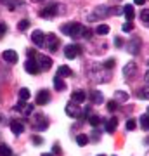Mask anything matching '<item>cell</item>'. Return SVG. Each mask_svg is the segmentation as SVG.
Segmentation results:
<instances>
[{
	"label": "cell",
	"mask_w": 149,
	"mask_h": 156,
	"mask_svg": "<svg viewBox=\"0 0 149 156\" xmlns=\"http://www.w3.org/2000/svg\"><path fill=\"white\" fill-rule=\"evenodd\" d=\"M61 31L62 33L69 35L73 38H80L85 35V28H83L82 24H78V23H71V24H62L61 26Z\"/></svg>",
	"instance_id": "1"
},
{
	"label": "cell",
	"mask_w": 149,
	"mask_h": 156,
	"mask_svg": "<svg viewBox=\"0 0 149 156\" xmlns=\"http://www.w3.org/2000/svg\"><path fill=\"white\" fill-rule=\"evenodd\" d=\"M35 61H37V64H38L40 71H47V69H50V66H52V59H50L49 56H37L35 57Z\"/></svg>",
	"instance_id": "2"
},
{
	"label": "cell",
	"mask_w": 149,
	"mask_h": 156,
	"mask_svg": "<svg viewBox=\"0 0 149 156\" xmlns=\"http://www.w3.org/2000/svg\"><path fill=\"white\" fill-rule=\"evenodd\" d=\"M64 111L69 118H80L82 115V109H80V104H75V102H68L66 108H64Z\"/></svg>",
	"instance_id": "3"
},
{
	"label": "cell",
	"mask_w": 149,
	"mask_h": 156,
	"mask_svg": "<svg viewBox=\"0 0 149 156\" xmlns=\"http://www.w3.org/2000/svg\"><path fill=\"white\" fill-rule=\"evenodd\" d=\"M127 49H128V52H130V54L137 56L139 52H140V38H139V37H133V38L127 44Z\"/></svg>",
	"instance_id": "4"
},
{
	"label": "cell",
	"mask_w": 149,
	"mask_h": 156,
	"mask_svg": "<svg viewBox=\"0 0 149 156\" xmlns=\"http://www.w3.org/2000/svg\"><path fill=\"white\" fill-rule=\"evenodd\" d=\"M78 54H80V47H78V45L69 44V45H66V47H64V56H66L68 59H75Z\"/></svg>",
	"instance_id": "5"
},
{
	"label": "cell",
	"mask_w": 149,
	"mask_h": 156,
	"mask_svg": "<svg viewBox=\"0 0 149 156\" xmlns=\"http://www.w3.org/2000/svg\"><path fill=\"white\" fill-rule=\"evenodd\" d=\"M47 47H49L50 52H55V50L59 49V38H57L54 33L47 35Z\"/></svg>",
	"instance_id": "6"
},
{
	"label": "cell",
	"mask_w": 149,
	"mask_h": 156,
	"mask_svg": "<svg viewBox=\"0 0 149 156\" xmlns=\"http://www.w3.org/2000/svg\"><path fill=\"white\" fill-rule=\"evenodd\" d=\"M24 69H26L30 75H37V73H40V68H38V64H37L35 59H28V61L24 62Z\"/></svg>",
	"instance_id": "7"
},
{
	"label": "cell",
	"mask_w": 149,
	"mask_h": 156,
	"mask_svg": "<svg viewBox=\"0 0 149 156\" xmlns=\"http://www.w3.org/2000/svg\"><path fill=\"white\" fill-rule=\"evenodd\" d=\"M31 40H33V44H37L38 47H42V45L45 44V35L42 30H35L33 33H31Z\"/></svg>",
	"instance_id": "8"
},
{
	"label": "cell",
	"mask_w": 149,
	"mask_h": 156,
	"mask_svg": "<svg viewBox=\"0 0 149 156\" xmlns=\"http://www.w3.org/2000/svg\"><path fill=\"white\" fill-rule=\"evenodd\" d=\"M49 101H50V94H49V90H40L38 94H37V104L44 106V104H47Z\"/></svg>",
	"instance_id": "9"
},
{
	"label": "cell",
	"mask_w": 149,
	"mask_h": 156,
	"mask_svg": "<svg viewBox=\"0 0 149 156\" xmlns=\"http://www.w3.org/2000/svg\"><path fill=\"white\" fill-rule=\"evenodd\" d=\"M2 57H4V61L11 62V64H14V62H17V54L14 52V50H4L2 52Z\"/></svg>",
	"instance_id": "10"
},
{
	"label": "cell",
	"mask_w": 149,
	"mask_h": 156,
	"mask_svg": "<svg viewBox=\"0 0 149 156\" xmlns=\"http://www.w3.org/2000/svg\"><path fill=\"white\" fill-rule=\"evenodd\" d=\"M108 12H115V11H111V9H108V7L101 5V7H97V9H95L94 14H90V19H95V17H104Z\"/></svg>",
	"instance_id": "11"
},
{
	"label": "cell",
	"mask_w": 149,
	"mask_h": 156,
	"mask_svg": "<svg viewBox=\"0 0 149 156\" xmlns=\"http://www.w3.org/2000/svg\"><path fill=\"white\" fill-rule=\"evenodd\" d=\"M16 111H19V113H23V115H30V113L33 111V104H24V102H19L16 106Z\"/></svg>",
	"instance_id": "12"
},
{
	"label": "cell",
	"mask_w": 149,
	"mask_h": 156,
	"mask_svg": "<svg viewBox=\"0 0 149 156\" xmlns=\"http://www.w3.org/2000/svg\"><path fill=\"white\" fill-rule=\"evenodd\" d=\"M116 127H118V118H109V120H108V122H106V132H108V134H113V132H115L116 130Z\"/></svg>",
	"instance_id": "13"
},
{
	"label": "cell",
	"mask_w": 149,
	"mask_h": 156,
	"mask_svg": "<svg viewBox=\"0 0 149 156\" xmlns=\"http://www.w3.org/2000/svg\"><path fill=\"white\" fill-rule=\"evenodd\" d=\"M55 12H57V5H55V4H50V5H47L40 14H42V17H50V16H54Z\"/></svg>",
	"instance_id": "14"
},
{
	"label": "cell",
	"mask_w": 149,
	"mask_h": 156,
	"mask_svg": "<svg viewBox=\"0 0 149 156\" xmlns=\"http://www.w3.org/2000/svg\"><path fill=\"white\" fill-rule=\"evenodd\" d=\"M11 130H12L16 135H19V134H23L24 125H23L21 122H17V120H12V122H11Z\"/></svg>",
	"instance_id": "15"
},
{
	"label": "cell",
	"mask_w": 149,
	"mask_h": 156,
	"mask_svg": "<svg viewBox=\"0 0 149 156\" xmlns=\"http://www.w3.org/2000/svg\"><path fill=\"white\" fill-rule=\"evenodd\" d=\"M90 101H92V104H102L104 102V97H102V94H101L99 90H92Z\"/></svg>",
	"instance_id": "16"
},
{
	"label": "cell",
	"mask_w": 149,
	"mask_h": 156,
	"mask_svg": "<svg viewBox=\"0 0 149 156\" xmlns=\"http://www.w3.org/2000/svg\"><path fill=\"white\" fill-rule=\"evenodd\" d=\"M85 92L83 90H76V92H73V95H71V99H73V102L75 104H82L83 101H85Z\"/></svg>",
	"instance_id": "17"
},
{
	"label": "cell",
	"mask_w": 149,
	"mask_h": 156,
	"mask_svg": "<svg viewBox=\"0 0 149 156\" xmlns=\"http://www.w3.org/2000/svg\"><path fill=\"white\" fill-rule=\"evenodd\" d=\"M123 12H125V17H127V23H133V16H135V12H133V5H125L123 7Z\"/></svg>",
	"instance_id": "18"
},
{
	"label": "cell",
	"mask_w": 149,
	"mask_h": 156,
	"mask_svg": "<svg viewBox=\"0 0 149 156\" xmlns=\"http://www.w3.org/2000/svg\"><path fill=\"white\" fill-rule=\"evenodd\" d=\"M73 71L69 69L68 66H59V69H57V76L61 78V76H71Z\"/></svg>",
	"instance_id": "19"
},
{
	"label": "cell",
	"mask_w": 149,
	"mask_h": 156,
	"mask_svg": "<svg viewBox=\"0 0 149 156\" xmlns=\"http://www.w3.org/2000/svg\"><path fill=\"white\" fill-rule=\"evenodd\" d=\"M54 87L55 90H66V83H64V80L59 76H54Z\"/></svg>",
	"instance_id": "20"
},
{
	"label": "cell",
	"mask_w": 149,
	"mask_h": 156,
	"mask_svg": "<svg viewBox=\"0 0 149 156\" xmlns=\"http://www.w3.org/2000/svg\"><path fill=\"white\" fill-rule=\"evenodd\" d=\"M135 62H128L127 66L123 68V76H130V75H132L133 71H135Z\"/></svg>",
	"instance_id": "21"
},
{
	"label": "cell",
	"mask_w": 149,
	"mask_h": 156,
	"mask_svg": "<svg viewBox=\"0 0 149 156\" xmlns=\"http://www.w3.org/2000/svg\"><path fill=\"white\" fill-rule=\"evenodd\" d=\"M128 99V94L123 92V90H116L115 92V101H120V102H125Z\"/></svg>",
	"instance_id": "22"
},
{
	"label": "cell",
	"mask_w": 149,
	"mask_h": 156,
	"mask_svg": "<svg viewBox=\"0 0 149 156\" xmlns=\"http://www.w3.org/2000/svg\"><path fill=\"white\" fill-rule=\"evenodd\" d=\"M37 118V120H35V127H38V128H45L47 127V120H45L44 116H42V115H38V116H35Z\"/></svg>",
	"instance_id": "23"
},
{
	"label": "cell",
	"mask_w": 149,
	"mask_h": 156,
	"mask_svg": "<svg viewBox=\"0 0 149 156\" xmlns=\"http://www.w3.org/2000/svg\"><path fill=\"white\" fill-rule=\"evenodd\" d=\"M95 33L97 35H108L109 33V26H108V24H99V26L95 28Z\"/></svg>",
	"instance_id": "24"
},
{
	"label": "cell",
	"mask_w": 149,
	"mask_h": 156,
	"mask_svg": "<svg viewBox=\"0 0 149 156\" xmlns=\"http://www.w3.org/2000/svg\"><path fill=\"white\" fill-rule=\"evenodd\" d=\"M88 122H90V125H92V127H97L102 120H101L99 115H90V116H88Z\"/></svg>",
	"instance_id": "25"
},
{
	"label": "cell",
	"mask_w": 149,
	"mask_h": 156,
	"mask_svg": "<svg viewBox=\"0 0 149 156\" xmlns=\"http://www.w3.org/2000/svg\"><path fill=\"white\" fill-rule=\"evenodd\" d=\"M140 127H142L144 130H149V115L147 113L140 116Z\"/></svg>",
	"instance_id": "26"
},
{
	"label": "cell",
	"mask_w": 149,
	"mask_h": 156,
	"mask_svg": "<svg viewBox=\"0 0 149 156\" xmlns=\"http://www.w3.org/2000/svg\"><path fill=\"white\" fill-rule=\"evenodd\" d=\"M76 144H78V146H87V144H88V137H87L85 134H80V135L76 137Z\"/></svg>",
	"instance_id": "27"
},
{
	"label": "cell",
	"mask_w": 149,
	"mask_h": 156,
	"mask_svg": "<svg viewBox=\"0 0 149 156\" xmlns=\"http://www.w3.org/2000/svg\"><path fill=\"white\" fill-rule=\"evenodd\" d=\"M0 156H12L11 147H9V146H5V144H2V146H0Z\"/></svg>",
	"instance_id": "28"
},
{
	"label": "cell",
	"mask_w": 149,
	"mask_h": 156,
	"mask_svg": "<svg viewBox=\"0 0 149 156\" xmlns=\"http://www.w3.org/2000/svg\"><path fill=\"white\" fill-rule=\"evenodd\" d=\"M137 95L140 97V99H149V85H147V87H144V89L139 90Z\"/></svg>",
	"instance_id": "29"
},
{
	"label": "cell",
	"mask_w": 149,
	"mask_h": 156,
	"mask_svg": "<svg viewBox=\"0 0 149 156\" xmlns=\"http://www.w3.org/2000/svg\"><path fill=\"white\" fill-rule=\"evenodd\" d=\"M19 99H21L23 102L30 99V90H28V89H21V90H19Z\"/></svg>",
	"instance_id": "30"
},
{
	"label": "cell",
	"mask_w": 149,
	"mask_h": 156,
	"mask_svg": "<svg viewBox=\"0 0 149 156\" xmlns=\"http://www.w3.org/2000/svg\"><path fill=\"white\" fill-rule=\"evenodd\" d=\"M140 19L144 21V24H149V9H144L140 12Z\"/></svg>",
	"instance_id": "31"
},
{
	"label": "cell",
	"mask_w": 149,
	"mask_h": 156,
	"mask_svg": "<svg viewBox=\"0 0 149 156\" xmlns=\"http://www.w3.org/2000/svg\"><path fill=\"white\" fill-rule=\"evenodd\" d=\"M108 109H109L111 113H115L116 109H118V102H116V101H109V102H108Z\"/></svg>",
	"instance_id": "32"
},
{
	"label": "cell",
	"mask_w": 149,
	"mask_h": 156,
	"mask_svg": "<svg viewBox=\"0 0 149 156\" xmlns=\"http://www.w3.org/2000/svg\"><path fill=\"white\" fill-rule=\"evenodd\" d=\"M28 26H30V21H28V19H23V21H19V24H17V28L21 30V31L23 30H26Z\"/></svg>",
	"instance_id": "33"
},
{
	"label": "cell",
	"mask_w": 149,
	"mask_h": 156,
	"mask_svg": "<svg viewBox=\"0 0 149 156\" xmlns=\"http://www.w3.org/2000/svg\"><path fill=\"white\" fill-rule=\"evenodd\" d=\"M122 30L123 31H132L133 30V23H125V24L122 26Z\"/></svg>",
	"instance_id": "34"
},
{
	"label": "cell",
	"mask_w": 149,
	"mask_h": 156,
	"mask_svg": "<svg viewBox=\"0 0 149 156\" xmlns=\"http://www.w3.org/2000/svg\"><path fill=\"white\" fill-rule=\"evenodd\" d=\"M135 127H137L135 120H128V122H127V130H133Z\"/></svg>",
	"instance_id": "35"
},
{
	"label": "cell",
	"mask_w": 149,
	"mask_h": 156,
	"mask_svg": "<svg viewBox=\"0 0 149 156\" xmlns=\"http://www.w3.org/2000/svg\"><path fill=\"white\" fill-rule=\"evenodd\" d=\"M104 68H115V59H108L104 62Z\"/></svg>",
	"instance_id": "36"
},
{
	"label": "cell",
	"mask_w": 149,
	"mask_h": 156,
	"mask_svg": "<svg viewBox=\"0 0 149 156\" xmlns=\"http://www.w3.org/2000/svg\"><path fill=\"white\" fill-rule=\"evenodd\" d=\"M115 45H116V47H122V45H123V40L120 38V37H116V38H115Z\"/></svg>",
	"instance_id": "37"
},
{
	"label": "cell",
	"mask_w": 149,
	"mask_h": 156,
	"mask_svg": "<svg viewBox=\"0 0 149 156\" xmlns=\"http://www.w3.org/2000/svg\"><path fill=\"white\" fill-rule=\"evenodd\" d=\"M5 30H7V26H5V24H4L2 21H0V35H4V33H5Z\"/></svg>",
	"instance_id": "38"
},
{
	"label": "cell",
	"mask_w": 149,
	"mask_h": 156,
	"mask_svg": "<svg viewBox=\"0 0 149 156\" xmlns=\"http://www.w3.org/2000/svg\"><path fill=\"white\" fill-rule=\"evenodd\" d=\"M33 142H35V144H42V142H44V139H42V137H37V135H35V137H33Z\"/></svg>",
	"instance_id": "39"
},
{
	"label": "cell",
	"mask_w": 149,
	"mask_h": 156,
	"mask_svg": "<svg viewBox=\"0 0 149 156\" xmlns=\"http://www.w3.org/2000/svg\"><path fill=\"white\" fill-rule=\"evenodd\" d=\"M59 153H61V147L55 144V146H54V154H59Z\"/></svg>",
	"instance_id": "40"
},
{
	"label": "cell",
	"mask_w": 149,
	"mask_h": 156,
	"mask_svg": "<svg viewBox=\"0 0 149 156\" xmlns=\"http://www.w3.org/2000/svg\"><path fill=\"white\" fill-rule=\"evenodd\" d=\"M144 80L149 83V71H146V75H144Z\"/></svg>",
	"instance_id": "41"
},
{
	"label": "cell",
	"mask_w": 149,
	"mask_h": 156,
	"mask_svg": "<svg viewBox=\"0 0 149 156\" xmlns=\"http://www.w3.org/2000/svg\"><path fill=\"white\" fill-rule=\"evenodd\" d=\"M135 4H137V5H144L146 2H144V0H135Z\"/></svg>",
	"instance_id": "42"
},
{
	"label": "cell",
	"mask_w": 149,
	"mask_h": 156,
	"mask_svg": "<svg viewBox=\"0 0 149 156\" xmlns=\"http://www.w3.org/2000/svg\"><path fill=\"white\" fill-rule=\"evenodd\" d=\"M42 156H54V154H50V153H42Z\"/></svg>",
	"instance_id": "43"
},
{
	"label": "cell",
	"mask_w": 149,
	"mask_h": 156,
	"mask_svg": "<svg viewBox=\"0 0 149 156\" xmlns=\"http://www.w3.org/2000/svg\"><path fill=\"white\" fill-rule=\"evenodd\" d=\"M146 144H147V146H149V135H147V139H146Z\"/></svg>",
	"instance_id": "44"
},
{
	"label": "cell",
	"mask_w": 149,
	"mask_h": 156,
	"mask_svg": "<svg viewBox=\"0 0 149 156\" xmlns=\"http://www.w3.org/2000/svg\"><path fill=\"white\" fill-rule=\"evenodd\" d=\"M97 156H106V154H97Z\"/></svg>",
	"instance_id": "45"
},
{
	"label": "cell",
	"mask_w": 149,
	"mask_h": 156,
	"mask_svg": "<svg viewBox=\"0 0 149 156\" xmlns=\"http://www.w3.org/2000/svg\"><path fill=\"white\" fill-rule=\"evenodd\" d=\"M147 115H149V109H147Z\"/></svg>",
	"instance_id": "46"
},
{
	"label": "cell",
	"mask_w": 149,
	"mask_h": 156,
	"mask_svg": "<svg viewBox=\"0 0 149 156\" xmlns=\"http://www.w3.org/2000/svg\"><path fill=\"white\" fill-rule=\"evenodd\" d=\"M0 120H2V116H0Z\"/></svg>",
	"instance_id": "47"
},
{
	"label": "cell",
	"mask_w": 149,
	"mask_h": 156,
	"mask_svg": "<svg viewBox=\"0 0 149 156\" xmlns=\"http://www.w3.org/2000/svg\"><path fill=\"white\" fill-rule=\"evenodd\" d=\"M147 64H149V61H147Z\"/></svg>",
	"instance_id": "48"
}]
</instances>
